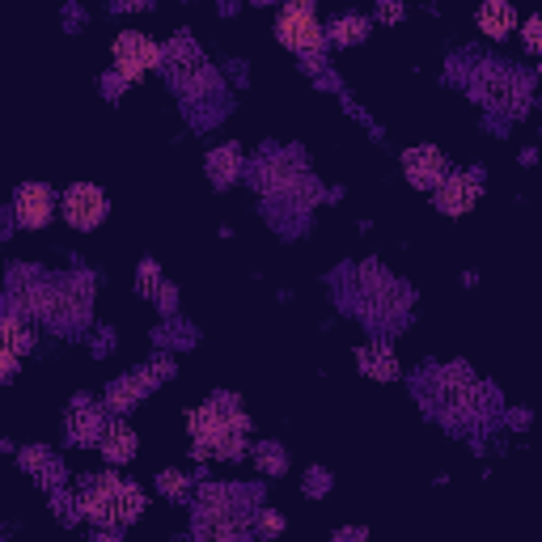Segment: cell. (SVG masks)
I'll return each mask as SVG.
<instances>
[{"instance_id":"ac0fdd59","label":"cell","mask_w":542,"mask_h":542,"mask_svg":"<svg viewBox=\"0 0 542 542\" xmlns=\"http://www.w3.org/2000/svg\"><path fill=\"white\" fill-rule=\"evenodd\" d=\"M208 170H212V183L216 187H229L233 174H238V144H225V149H216L208 157Z\"/></svg>"},{"instance_id":"4fadbf2b","label":"cell","mask_w":542,"mask_h":542,"mask_svg":"<svg viewBox=\"0 0 542 542\" xmlns=\"http://www.w3.org/2000/svg\"><path fill=\"white\" fill-rule=\"evenodd\" d=\"M13 212H17V221H22L26 229H43L51 221V191L43 183H26L22 191H17Z\"/></svg>"},{"instance_id":"7a4b0ae2","label":"cell","mask_w":542,"mask_h":542,"mask_svg":"<svg viewBox=\"0 0 542 542\" xmlns=\"http://www.w3.org/2000/svg\"><path fill=\"white\" fill-rule=\"evenodd\" d=\"M81 513L102 521V526H123V521H136L144 513V496H140V487L123 483L115 475H102L85 487Z\"/></svg>"},{"instance_id":"9a60e30c","label":"cell","mask_w":542,"mask_h":542,"mask_svg":"<svg viewBox=\"0 0 542 542\" xmlns=\"http://www.w3.org/2000/svg\"><path fill=\"white\" fill-rule=\"evenodd\" d=\"M479 30L492 34V39H509V34L517 30V9L509 5V0H487V5L479 9Z\"/></svg>"},{"instance_id":"5b68a950","label":"cell","mask_w":542,"mask_h":542,"mask_svg":"<svg viewBox=\"0 0 542 542\" xmlns=\"http://www.w3.org/2000/svg\"><path fill=\"white\" fill-rule=\"evenodd\" d=\"M432 390H437V407L449 420H471V415H479L483 386L466 369H437L432 373Z\"/></svg>"},{"instance_id":"ffe728a7","label":"cell","mask_w":542,"mask_h":542,"mask_svg":"<svg viewBox=\"0 0 542 542\" xmlns=\"http://www.w3.org/2000/svg\"><path fill=\"white\" fill-rule=\"evenodd\" d=\"M140 293L161 301V310H170V305H174V288H166V284L157 280V267L153 263H144V271H140Z\"/></svg>"},{"instance_id":"44dd1931","label":"cell","mask_w":542,"mask_h":542,"mask_svg":"<svg viewBox=\"0 0 542 542\" xmlns=\"http://www.w3.org/2000/svg\"><path fill=\"white\" fill-rule=\"evenodd\" d=\"M34 348V335L17 322V314H5V352H13V356H22V352H30Z\"/></svg>"},{"instance_id":"277c9868","label":"cell","mask_w":542,"mask_h":542,"mask_svg":"<svg viewBox=\"0 0 542 542\" xmlns=\"http://www.w3.org/2000/svg\"><path fill=\"white\" fill-rule=\"evenodd\" d=\"M475 98L487 102V106H496V111H513V115H521V111H526V102H530V81L521 77V72H513V68L492 64V68H483V72H479Z\"/></svg>"},{"instance_id":"3957f363","label":"cell","mask_w":542,"mask_h":542,"mask_svg":"<svg viewBox=\"0 0 542 542\" xmlns=\"http://www.w3.org/2000/svg\"><path fill=\"white\" fill-rule=\"evenodd\" d=\"M246 492L238 487H204L200 492V513H195V530L204 538H246Z\"/></svg>"},{"instance_id":"d4e9b609","label":"cell","mask_w":542,"mask_h":542,"mask_svg":"<svg viewBox=\"0 0 542 542\" xmlns=\"http://www.w3.org/2000/svg\"><path fill=\"white\" fill-rule=\"evenodd\" d=\"M526 47L542 51V17H530V22H526Z\"/></svg>"},{"instance_id":"83f0119b","label":"cell","mask_w":542,"mask_h":542,"mask_svg":"<svg viewBox=\"0 0 542 542\" xmlns=\"http://www.w3.org/2000/svg\"><path fill=\"white\" fill-rule=\"evenodd\" d=\"M255 5H271V0H255Z\"/></svg>"},{"instance_id":"7c38bea8","label":"cell","mask_w":542,"mask_h":542,"mask_svg":"<svg viewBox=\"0 0 542 542\" xmlns=\"http://www.w3.org/2000/svg\"><path fill=\"white\" fill-rule=\"evenodd\" d=\"M479 174H445V183L437 187V208L445 216H462L471 212L475 200H479Z\"/></svg>"},{"instance_id":"2e32d148","label":"cell","mask_w":542,"mask_h":542,"mask_svg":"<svg viewBox=\"0 0 542 542\" xmlns=\"http://www.w3.org/2000/svg\"><path fill=\"white\" fill-rule=\"evenodd\" d=\"M102 411L98 407H89V403H81L77 411L68 415V437L77 441V445H98L102 441Z\"/></svg>"},{"instance_id":"4316f807","label":"cell","mask_w":542,"mask_h":542,"mask_svg":"<svg viewBox=\"0 0 542 542\" xmlns=\"http://www.w3.org/2000/svg\"><path fill=\"white\" fill-rule=\"evenodd\" d=\"M382 22H399V5H394V0L382 5Z\"/></svg>"},{"instance_id":"8992f818","label":"cell","mask_w":542,"mask_h":542,"mask_svg":"<svg viewBox=\"0 0 542 542\" xmlns=\"http://www.w3.org/2000/svg\"><path fill=\"white\" fill-rule=\"evenodd\" d=\"M276 34L288 51H301V56H314L322 47V26H318V13H314V0H288Z\"/></svg>"},{"instance_id":"6da1fadb","label":"cell","mask_w":542,"mask_h":542,"mask_svg":"<svg viewBox=\"0 0 542 542\" xmlns=\"http://www.w3.org/2000/svg\"><path fill=\"white\" fill-rule=\"evenodd\" d=\"M191 437H195V454L200 458H238L246 449V411L233 399H212L208 407L191 411Z\"/></svg>"},{"instance_id":"5bb4252c","label":"cell","mask_w":542,"mask_h":542,"mask_svg":"<svg viewBox=\"0 0 542 542\" xmlns=\"http://www.w3.org/2000/svg\"><path fill=\"white\" fill-rule=\"evenodd\" d=\"M356 365H360V373H365V377H377V382H394V377H399V360H394V352L386 348V343L360 348Z\"/></svg>"},{"instance_id":"cb8c5ba5","label":"cell","mask_w":542,"mask_h":542,"mask_svg":"<svg viewBox=\"0 0 542 542\" xmlns=\"http://www.w3.org/2000/svg\"><path fill=\"white\" fill-rule=\"evenodd\" d=\"M157 483H161V492H166V496H183L187 492V483H183V475H178V471H166Z\"/></svg>"},{"instance_id":"484cf974","label":"cell","mask_w":542,"mask_h":542,"mask_svg":"<svg viewBox=\"0 0 542 542\" xmlns=\"http://www.w3.org/2000/svg\"><path fill=\"white\" fill-rule=\"evenodd\" d=\"M259 526H263V534H276V530H284V517H276V513H267V517L259 521Z\"/></svg>"},{"instance_id":"e0dca14e","label":"cell","mask_w":542,"mask_h":542,"mask_svg":"<svg viewBox=\"0 0 542 542\" xmlns=\"http://www.w3.org/2000/svg\"><path fill=\"white\" fill-rule=\"evenodd\" d=\"M102 454L106 458H111V462H128L132 454H136V432L132 428H123V424H111V428H106L102 432Z\"/></svg>"},{"instance_id":"7402d4cb","label":"cell","mask_w":542,"mask_h":542,"mask_svg":"<svg viewBox=\"0 0 542 542\" xmlns=\"http://www.w3.org/2000/svg\"><path fill=\"white\" fill-rule=\"evenodd\" d=\"M22 462L30 466V471H39L43 483H60V462H56V458H47L43 449H26Z\"/></svg>"},{"instance_id":"ba28073f","label":"cell","mask_w":542,"mask_h":542,"mask_svg":"<svg viewBox=\"0 0 542 542\" xmlns=\"http://www.w3.org/2000/svg\"><path fill=\"white\" fill-rule=\"evenodd\" d=\"M157 60H161V47L149 39V34L128 30V34H119L115 39V68H119L123 81L144 77L149 68H157Z\"/></svg>"},{"instance_id":"d6986e66","label":"cell","mask_w":542,"mask_h":542,"mask_svg":"<svg viewBox=\"0 0 542 542\" xmlns=\"http://www.w3.org/2000/svg\"><path fill=\"white\" fill-rule=\"evenodd\" d=\"M369 34V22L365 17H339V22L331 26V43H339V47H352V43H360Z\"/></svg>"},{"instance_id":"9c48e42d","label":"cell","mask_w":542,"mask_h":542,"mask_svg":"<svg viewBox=\"0 0 542 542\" xmlns=\"http://www.w3.org/2000/svg\"><path fill=\"white\" fill-rule=\"evenodd\" d=\"M60 208H64V221H68V225H77V229H98V225L106 221V212H111L106 195H102L98 187H89V183L68 187Z\"/></svg>"},{"instance_id":"30bf717a","label":"cell","mask_w":542,"mask_h":542,"mask_svg":"<svg viewBox=\"0 0 542 542\" xmlns=\"http://www.w3.org/2000/svg\"><path fill=\"white\" fill-rule=\"evenodd\" d=\"M166 373H174L166 360H153V365H144L140 373L119 377V382L111 386V394H106V403H111V411H128V407H132L136 399H144V394H149Z\"/></svg>"},{"instance_id":"52a82bcc","label":"cell","mask_w":542,"mask_h":542,"mask_svg":"<svg viewBox=\"0 0 542 542\" xmlns=\"http://www.w3.org/2000/svg\"><path fill=\"white\" fill-rule=\"evenodd\" d=\"M166 60H170V81L183 89V94H204V89H212V68L204 64V56L195 51V43L191 39H178L170 51H166Z\"/></svg>"},{"instance_id":"603a6c76","label":"cell","mask_w":542,"mask_h":542,"mask_svg":"<svg viewBox=\"0 0 542 542\" xmlns=\"http://www.w3.org/2000/svg\"><path fill=\"white\" fill-rule=\"evenodd\" d=\"M259 466H263V471H271V475H280V471H284V449L263 445V449H259Z\"/></svg>"},{"instance_id":"8fae6325","label":"cell","mask_w":542,"mask_h":542,"mask_svg":"<svg viewBox=\"0 0 542 542\" xmlns=\"http://www.w3.org/2000/svg\"><path fill=\"white\" fill-rule=\"evenodd\" d=\"M403 174L411 187H441L445 183V157L441 149H432V144H420V149H407L403 153Z\"/></svg>"}]
</instances>
